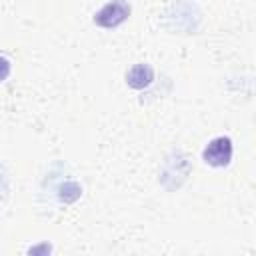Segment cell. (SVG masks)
Masks as SVG:
<instances>
[{
	"label": "cell",
	"instance_id": "cell-4",
	"mask_svg": "<svg viewBox=\"0 0 256 256\" xmlns=\"http://www.w3.org/2000/svg\"><path fill=\"white\" fill-rule=\"evenodd\" d=\"M8 74H10V62H8L6 58H2V56H0V82H2V80H6V78H8Z\"/></svg>",
	"mask_w": 256,
	"mask_h": 256
},
{
	"label": "cell",
	"instance_id": "cell-3",
	"mask_svg": "<svg viewBox=\"0 0 256 256\" xmlns=\"http://www.w3.org/2000/svg\"><path fill=\"white\" fill-rule=\"evenodd\" d=\"M150 80H152V70H150L148 66H144V64L134 66V68L130 70V74H128V82H130V86H134V88H142V86H146Z\"/></svg>",
	"mask_w": 256,
	"mask_h": 256
},
{
	"label": "cell",
	"instance_id": "cell-1",
	"mask_svg": "<svg viewBox=\"0 0 256 256\" xmlns=\"http://www.w3.org/2000/svg\"><path fill=\"white\" fill-rule=\"evenodd\" d=\"M204 160L210 166H226L232 158V142L226 136L214 138L206 148H204Z\"/></svg>",
	"mask_w": 256,
	"mask_h": 256
},
{
	"label": "cell",
	"instance_id": "cell-2",
	"mask_svg": "<svg viewBox=\"0 0 256 256\" xmlns=\"http://www.w3.org/2000/svg\"><path fill=\"white\" fill-rule=\"evenodd\" d=\"M100 12L102 14H96L94 16V22L96 24H100V26H116L118 22H122L128 16L130 8L122 0H114L112 4H106Z\"/></svg>",
	"mask_w": 256,
	"mask_h": 256
}]
</instances>
